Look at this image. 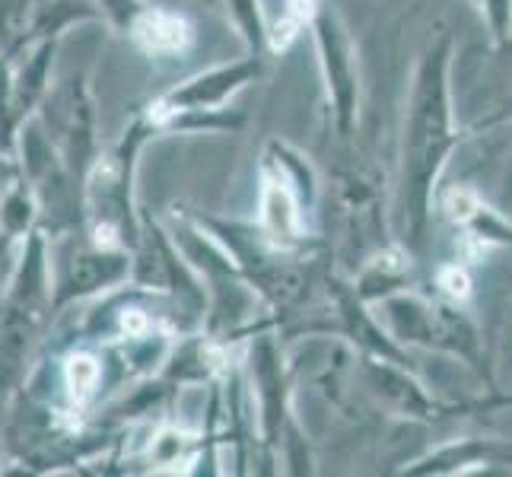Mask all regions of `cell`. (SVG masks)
<instances>
[{
  "instance_id": "1",
  "label": "cell",
  "mask_w": 512,
  "mask_h": 477,
  "mask_svg": "<svg viewBox=\"0 0 512 477\" xmlns=\"http://www.w3.org/2000/svg\"><path fill=\"white\" fill-rule=\"evenodd\" d=\"M55 318L51 236L42 226L16 245V261L0 293V398H13L29 379L35 344Z\"/></svg>"
},
{
  "instance_id": "2",
  "label": "cell",
  "mask_w": 512,
  "mask_h": 477,
  "mask_svg": "<svg viewBox=\"0 0 512 477\" xmlns=\"http://www.w3.org/2000/svg\"><path fill=\"white\" fill-rule=\"evenodd\" d=\"M446 64H449V39L439 42L427 58L420 61L408 125H404V150H401V191H404V217L417 239L423 233L430 210L433 182L439 175L446 153L455 144L449 128V90H446Z\"/></svg>"
},
{
  "instance_id": "3",
  "label": "cell",
  "mask_w": 512,
  "mask_h": 477,
  "mask_svg": "<svg viewBox=\"0 0 512 477\" xmlns=\"http://www.w3.org/2000/svg\"><path fill=\"white\" fill-rule=\"evenodd\" d=\"M156 137H163L156 118L147 109H137L125 134L112 150H99L96 163L83 179V233L99 245L128 249L140 239V207H137V166Z\"/></svg>"
},
{
  "instance_id": "4",
  "label": "cell",
  "mask_w": 512,
  "mask_h": 477,
  "mask_svg": "<svg viewBox=\"0 0 512 477\" xmlns=\"http://www.w3.org/2000/svg\"><path fill=\"white\" fill-rule=\"evenodd\" d=\"M242 376L245 388H249V404L258 414V439L264 458L277 462V455H284V471H309V449L293 417V379L287 353L274 325L249 334L242 341Z\"/></svg>"
},
{
  "instance_id": "5",
  "label": "cell",
  "mask_w": 512,
  "mask_h": 477,
  "mask_svg": "<svg viewBox=\"0 0 512 477\" xmlns=\"http://www.w3.org/2000/svg\"><path fill=\"white\" fill-rule=\"evenodd\" d=\"M319 179L309 159L287 140H268L258 159V214L255 226L277 252L303 255L309 249V210Z\"/></svg>"
},
{
  "instance_id": "6",
  "label": "cell",
  "mask_w": 512,
  "mask_h": 477,
  "mask_svg": "<svg viewBox=\"0 0 512 477\" xmlns=\"http://www.w3.org/2000/svg\"><path fill=\"white\" fill-rule=\"evenodd\" d=\"M35 121L42 125L48 144L55 147L67 172L83 185L86 172L99 156V112L90 74L74 70L64 80L51 83L35 109Z\"/></svg>"
},
{
  "instance_id": "7",
  "label": "cell",
  "mask_w": 512,
  "mask_h": 477,
  "mask_svg": "<svg viewBox=\"0 0 512 477\" xmlns=\"http://www.w3.org/2000/svg\"><path fill=\"white\" fill-rule=\"evenodd\" d=\"M61 35H42L13 58H0V150H16V134L39 109L51 86Z\"/></svg>"
},
{
  "instance_id": "8",
  "label": "cell",
  "mask_w": 512,
  "mask_h": 477,
  "mask_svg": "<svg viewBox=\"0 0 512 477\" xmlns=\"http://www.w3.org/2000/svg\"><path fill=\"white\" fill-rule=\"evenodd\" d=\"M51 268H55V315L131 284V252L99 245L86 239V233L77 249L61 258H55L51 249Z\"/></svg>"
},
{
  "instance_id": "9",
  "label": "cell",
  "mask_w": 512,
  "mask_h": 477,
  "mask_svg": "<svg viewBox=\"0 0 512 477\" xmlns=\"http://www.w3.org/2000/svg\"><path fill=\"white\" fill-rule=\"evenodd\" d=\"M312 39L319 48V64H322V77H325V93L328 105L334 115V128L341 137L353 134L357 125V105H360V74H357V48L338 16V10L319 7L312 20Z\"/></svg>"
},
{
  "instance_id": "10",
  "label": "cell",
  "mask_w": 512,
  "mask_h": 477,
  "mask_svg": "<svg viewBox=\"0 0 512 477\" xmlns=\"http://www.w3.org/2000/svg\"><path fill=\"white\" fill-rule=\"evenodd\" d=\"M264 77V61L245 55L239 61H226L191 74L188 80L175 83L163 96L150 99L156 112H217L226 109L229 99H236L245 86Z\"/></svg>"
},
{
  "instance_id": "11",
  "label": "cell",
  "mask_w": 512,
  "mask_h": 477,
  "mask_svg": "<svg viewBox=\"0 0 512 477\" xmlns=\"http://www.w3.org/2000/svg\"><path fill=\"white\" fill-rule=\"evenodd\" d=\"M121 35H125L140 55L156 58V61H169V58H182L191 51L194 23L182 10H169V7L150 4L147 0Z\"/></svg>"
},
{
  "instance_id": "12",
  "label": "cell",
  "mask_w": 512,
  "mask_h": 477,
  "mask_svg": "<svg viewBox=\"0 0 512 477\" xmlns=\"http://www.w3.org/2000/svg\"><path fill=\"white\" fill-rule=\"evenodd\" d=\"M58 379L64 392V411L80 420L102 398L105 385H112L109 357H105L102 344L86 341L70 347L58 363Z\"/></svg>"
},
{
  "instance_id": "13",
  "label": "cell",
  "mask_w": 512,
  "mask_h": 477,
  "mask_svg": "<svg viewBox=\"0 0 512 477\" xmlns=\"http://www.w3.org/2000/svg\"><path fill=\"white\" fill-rule=\"evenodd\" d=\"M363 373L369 388L382 398L385 408H392L404 417H436V404L420 392V385L404 373L401 363L382 357H363Z\"/></svg>"
},
{
  "instance_id": "14",
  "label": "cell",
  "mask_w": 512,
  "mask_h": 477,
  "mask_svg": "<svg viewBox=\"0 0 512 477\" xmlns=\"http://www.w3.org/2000/svg\"><path fill=\"white\" fill-rule=\"evenodd\" d=\"M39 226V198L32 185L16 175L10 185L0 188V245H20Z\"/></svg>"
},
{
  "instance_id": "15",
  "label": "cell",
  "mask_w": 512,
  "mask_h": 477,
  "mask_svg": "<svg viewBox=\"0 0 512 477\" xmlns=\"http://www.w3.org/2000/svg\"><path fill=\"white\" fill-rule=\"evenodd\" d=\"M404 277H408V255H404L401 249H385L363 264L360 277L353 280L350 287L363 299V303H369V299L392 296Z\"/></svg>"
},
{
  "instance_id": "16",
  "label": "cell",
  "mask_w": 512,
  "mask_h": 477,
  "mask_svg": "<svg viewBox=\"0 0 512 477\" xmlns=\"http://www.w3.org/2000/svg\"><path fill=\"white\" fill-rule=\"evenodd\" d=\"M223 10V16L233 29L239 32V39L249 48V55L268 64L274 58L271 42H268V16H264L261 0H214Z\"/></svg>"
},
{
  "instance_id": "17",
  "label": "cell",
  "mask_w": 512,
  "mask_h": 477,
  "mask_svg": "<svg viewBox=\"0 0 512 477\" xmlns=\"http://www.w3.org/2000/svg\"><path fill=\"white\" fill-rule=\"evenodd\" d=\"M39 0H0V58H13L32 42Z\"/></svg>"
},
{
  "instance_id": "18",
  "label": "cell",
  "mask_w": 512,
  "mask_h": 477,
  "mask_svg": "<svg viewBox=\"0 0 512 477\" xmlns=\"http://www.w3.org/2000/svg\"><path fill=\"white\" fill-rule=\"evenodd\" d=\"M319 7H322V0H284L277 20H268V42H271L274 58L284 55V51L299 39V32L312 26Z\"/></svg>"
},
{
  "instance_id": "19",
  "label": "cell",
  "mask_w": 512,
  "mask_h": 477,
  "mask_svg": "<svg viewBox=\"0 0 512 477\" xmlns=\"http://www.w3.org/2000/svg\"><path fill=\"white\" fill-rule=\"evenodd\" d=\"M99 10V20L109 23L118 35L128 29V23L137 16V10L147 4V0H93Z\"/></svg>"
},
{
  "instance_id": "20",
  "label": "cell",
  "mask_w": 512,
  "mask_h": 477,
  "mask_svg": "<svg viewBox=\"0 0 512 477\" xmlns=\"http://www.w3.org/2000/svg\"><path fill=\"white\" fill-rule=\"evenodd\" d=\"M439 287L455 299H465L468 296V274L458 271V268H443L439 271Z\"/></svg>"
}]
</instances>
